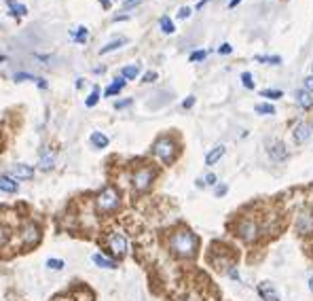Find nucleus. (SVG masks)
I'll return each mask as SVG.
<instances>
[{
    "label": "nucleus",
    "instance_id": "obj_42",
    "mask_svg": "<svg viewBox=\"0 0 313 301\" xmlns=\"http://www.w3.org/2000/svg\"><path fill=\"white\" fill-rule=\"evenodd\" d=\"M218 51H220V53H222V55H229V53L233 51V47H231V45H222V47H220V49H218Z\"/></svg>",
    "mask_w": 313,
    "mask_h": 301
},
{
    "label": "nucleus",
    "instance_id": "obj_15",
    "mask_svg": "<svg viewBox=\"0 0 313 301\" xmlns=\"http://www.w3.org/2000/svg\"><path fill=\"white\" fill-rule=\"evenodd\" d=\"M0 191L4 193H17L19 191V183L13 176H0Z\"/></svg>",
    "mask_w": 313,
    "mask_h": 301
},
{
    "label": "nucleus",
    "instance_id": "obj_16",
    "mask_svg": "<svg viewBox=\"0 0 313 301\" xmlns=\"http://www.w3.org/2000/svg\"><path fill=\"white\" fill-rule=\"evenodd\" d=\"M294 98H296L298 106H301V109H305V111H307V109H311V106H313V96L309 94L307 89H298Z\"/></svg>",
    "mask_w": 313,
    "mask_h": 301
},
{
    "label": "nucleus",
    "instance_id": "obj_6",
    "mask_svg": "<svg viewBox=\"0 0 313 301\" xmlns=\"http://www.w3.org/2000/svg\"><path fill=\"white\" fill-rule=\"evenodd\" d=\"M106 244H108V248L119 257V259H121V257H125L127 250H129V240H127V235H125L123 231H112V233H108V238H106Z\"/></svg>",
    "mask_w": 313,
    "mask_h": 301
},
{
    "label": "nucleus",
    "instance_id": "obj_22",
    "mask_svg": "<svg viewBox=\"0 0 313 301\" xmlns=\"http://www.w3.org/2000/svg\"><path fill=\"white\" fill-rule=\"evenodd\" d=\"M159 26H161V30L165 32V34H172L174 30H176V26H174V21L169 19L167 15H163L161 19H159Z\"/></svg>",
    "mask_w": 313,
    "mask_h": 301
},
{
    "label": "nucleus",
    "instance_id": "obj_11",
    "mask_svg": "<svg viewBox=\"0 0 313 301\" xmlns=\"http://www.w3.org/2000/svg\"><path fill=\"white\" fill-rule=\"evenodd\" d=\"M311 136V125L309 123H298L294 127V142L296 145H303V142H307Z\"/></svg>",
    "mask_w": 313,
    "mask_h": 301
},
{
    "label": "nucleus",
    "instance_id": "obj_36",
    "mask_svg": "<svg viewBox=\"0 0 313 301\" xmlns=\"http://www.w3.org/2000/svg\"><path fill=\"white\" fill-rule=\"evenodd\" d=\"M129 104H131V100H119V102H115V109L121 111V109H127Z\"/></svg>",
    "mask_w": 313,
    "mask_h": 301
},
{
    "label": "nucleus",
    "instance_id": "obj_24",
    "mask_svg": "<svg viewBox=\"0 0 313 301\" xmlns=\"http://www.w3.org/2000/svg\"><path fill=\"white\" fill-rule=\"evenodd\" d=\"M256 60H258L260 64H273V66H280V64H282L280 55H258Z\"/></svg>",
    "mask_w": 313,
    "mask_h": 301
},
{
    "label": "nucleus",
    "instance_id": "obj_34",
    "mask_svg": "<svg viewBox=\"0 0 313 301\" xmlns=\"http://www.w3.org/2000/svg\"><path fill=\"white\" fill-rule=\"evenodd\" d=\"M190 13H193V9H188V6H182V9L178 11V17H180V19H187V17H190Z\"/></svg>",
    "mask_w": 313,
    "mask_h": 301
},
{
    "label": "nucleus",
    "instance_id": "obj_33",
    "mask_svg": "<svg viewBox=\"0 0 313 301\" xmlns=\"http://www.w3.org/2000/svg\"><path fill=\"white\" fill-rule=\"evenodd\" d=\"M205 55H208V51H193L190 53V62H201L205 60Z\"/></svg>",
    "mask_w": 313,
    "mask_h": 301
},
{
    "label": "nucleus",
    "instance_id": "obj_37",
    "mask_svg": "<svg viewBox=\"0 0 313 301\" xmlns=\"http://www.w3.org/2000/svg\"><path fill=\"white\" fill-rule=\"evenodd\" d=\"M140 2H142V0H125L123 9H133V6H138Z\"/></svg>",
    "mask_w": 313,
    "mask_h": 301
},
{
    "label": "nucleus",
    "instance_id": "obj_1",
    "mask_svg": "<svg viewBox=\"0 0 313 301\" xmlns=\"http://www.w3.org/2000/svg\"><path fill=\"white\" fill-rule=\"evenodd\" d=\"M167 246L176 257H180V259H193L197 255L199 240L193 231H188V229H178V231L169 235Z\"/></svg>",
    "mask_w": 313,
    "mask_h": 301
},
{
    "label": "nucleus",
    "instance_id": "obj_25",
    "mask_svg": "<svg viewBox=\"0 0 313 301\" xmlns=\"http://www.w3.org/2000/svg\"><path fill=\"white\" fill-rule=\"evenodd\" d=\"M97 100H99V87H94V91L89 94V98L85 100V106H89V109H94V106L97 104Z\"/></svg>",
    "mask_w": 313,
    "mask_h": 301
},
{
    "label": "nucleus",
    "instance_id": "obj_12",
    "mask_svg": "<svg viewBox=\"0 0 313 301\" xmlns=\"http://www.w3.org/2000/svg\"><path fill=\"white\" fill-rule=\"evenodd\" d=\"M296 229H298V231H301V233H309V231H313V217H311L309 212L298 214Z\"/></svg>",
    "mask_w": 313,
    "mask_h": 301
},
{
    "label": "nucleus",
    "instance_id": "obj_32",
    "mask_svg": "<svg viewBox=\"0 0 313 301\" xmlns=\"http://www.w3.org/2000/svg\"><path fill=\"white\" fill-rule=\"evenodd\" d=\"M241 83H244L246 89H254V81H252V75H250V73H244V75H241Z\"/></svg>",
    "mask_w": 313,
    "mask_h": 301
},
{
    "label": "nucleus",
    "instance_id": "obj_39",
    "mask_svg": "<svg viewBox=\"0 0 313 301\" xmlns=\"http://www.w3.org/2000/svg\"><path fill=\"white\" fill-rule=\"evenodd\" d=\"M305 89L309 91V94H313V76H309V78H305Z\"/></svg>",
    "mask_w": 313,
    "mask_h": 301
},
{
    "label": "nucleus",
    "instance_id": "obj_5",
    "mask_svg": "<svg viewBox=\"0 0 313 301\" xmlns=\"http://www.w3.org/2000/svg\"><path fill=\"white\" fill-rule=\"evenodd\" d=\"M155 176H156V172L151 166L138 168L131 174V187H133V191H136V193L148 191V189H151V185H153V181H155Z\"/></svg>",
    "mask_w": 313,
    "mask_h": 301
},
{
    "label": "nucleus",
    "instance_id": "obj_23",
    "mask_svg": "<svg viewBox=\"0 0 313 301\" xmlns=\"http://www.w3.org/2000/svg\"><path fill=\"white\" fill-rule=\"evenodd\" d=\"M9 6H11V15H19V17H24L26 13H28V9L24 4H19V2H15V0H9Z\"/></svg>",
    "mask_w": 313,
    "mask_h": 301
},
{
    "label": "nucleus",
    "instance_id": "obj_45",
    "mask_svg": "<svg viewBox=\"0 0 313 301\" xmlns=\"http://www.w3.org/2000/svg\"><path fill=\"white\" fill-rule=\"evenodd\" d=\"M99 2H102L104 9H110V0H99Z\"/></svg>",
    "mask_w": 313,
    "mask_h": 301
},
{
    "label": "nucleus",
    "instance_id": "obj_7",
    "mask_svg": "<svg viewBox=\"0 0 313 301\" xmlns=\"http://www.w3.org/2000/svg\"><path fill=\"white\" fill-rule=\"evenodd\" d=\"M237 235L244 242H248V244H252V242L258 240V235H260V227L256 221L252 219H244V221H239V225H237Z\"/></svg>",
    "mask_w": 313,
    "mask_h": 301
},
{
    "label": "nucleus",
    "instance_id": "obj_10",
    "mask_svg": "<svg viewBox=\"0 0 313 301\" xmlns=\"http://www.w3.org/2000/svg\"><path fill=\"white\" fill-rule=\"evenodd\" d=\"M258 293L262 301H280V295H277V291L273 289L271 282H260L258 284Z\"/></svg>",
    "mask_w": 313,
    "mask_h": 301
},
{
    "label": "nucleus",
    "instance_id": "obj_8",
    "mask_svg": "<svg viewBox=\"0 0 313 301\" xmlns=\"http://www.w3.org/2000/svg\"><path fill=\"white\" fill-rule=\"evenodd\" d=\"M55 166V153L51 150V147H42L38 150V170L49 172Z\"/></svg>",
    "mask_w": 313,
    "mask_h": 301
},
{
    "label": "nucleus",
    "instance_id": "obj_3",
    "mask_svg": "<svg viewBox=\"0 0 313 301\" xmlns=\"http://www.w3.org/2000/svg\"><path fill=\"white\" fill-rule=\"evenodd\" d=\"M176 150H178V145L169 138V136H161V138H156L155 145H153L155 157H159L165 166H169V163L176 159Z\"/></svg>",
    "mask_w": 313,
    "mask_h": 301
},
{
    "label": "nucleus",
    "instance_id": "obj_26",
    "mask_svg": "<svg viewBox=\"0 0 313 301\" xmlns=\"http://www.w3.org/2000/svg\"><path fill=\"white\" fill-rule=\"evenodd\" d=\"M87 37H89L87 28H85V26H78V30H76V34H74V40H76V42H81V45H83V42L87 40Z\"/></svg>",
    "mask_w": 313,
    "mask_h": 301
},
{
    "label": "nucleus",
    "instance_id": "obj_19",
    "mask_svg": "<svg viewBox=\"0 0 313 301\" xmlns=\"http://www.w3.org/2000/svg\"><path fill=\"white\" fill-rule=\"evenodd\" d=\"M108 136H106V134H102V132H94V134H91V145H94L95 149H106V147H108Z\"/></svg>",
    "mask_w": 313,
    "mask_h": 301
},
{
    "label": "nucleus",
    "instance_id": "obj_28",
    "mask_svg": "<svg viewBox=\"0 0 313 301\" xmlns=\"http://www.w3.org/2000/svg\"><path fill=\"white\" fill-rule=\"evenodd\" d=\"M63 263L62 259H47V267L49 269H53V271H60V269H63Z\"/></svg>",
    "mask_w": 313,
    "mask_h": 301
},
{
    "label": "nucleus",
    "instance_id": "obj_35",
    "mask_svg": "<svg viewBox=\"0 0 313 301\" xmlns=\"http://www.w3.org/2000/svg\"><path fill=\"white\" fill-rule=\"evenodd\" d=\"M144 83H155L156 81V73H153V70H148V73L144 75V78H142Z\"/></svg>",
    "mask_w": 313,
    "mask_h": 301
},
{
    "label": "nucleus",
    "instance_id": "obj_40",
    "mask_svg": "<svg viewBox=\"0 0 313 301\" xmlns=\"http://www.w3.org/2000/svg\"><path fill=\"white\" fill-rule=\"evenodd\" d=\"M203 181H205V185H216L218 178H216V174H208V176L203 178Z\"/></svg>",
    "mask_w": 313,
    "mask_h": 301
},
{
    "label": "nucleus",
    "instance_id": "obj_38",
    "mask_svg": "<svg viewBox=\"0 0 313 301\" xmlns=\"http://www.w3.org/2000/svg\"><path fill=\"white\" fill-rule=\"evenodd\" d=\"M226 191H229V187H226V185H218V187H216V195H218V197H222Z\"/></svg>",
    "mask_w": 313,
    "mask_h": 301
},
{
    "label": "nucleus",
    "instance_id": "obj_30",
    "mask_svg": "<svg viewBox=\"0 0 313 301\" xmlns=\"http://www.w3.org/2000/svg\"><path fill=\"white\" fill-rule=\"evenodd\" d=\"M258 114H273L275 113V109L271 104H256V109H254Z\"/></svg>",
    "mask_w": 313,
    "mask_h": 301
},
{
    "label": "nucleus",
    "instance_id": "obj_4",
    "mask_svg": "<svg viewBox=\"0 0 313 301\" xmlns=\"http://www.w3.org/2000/svg\"><path fill=\"white\" fill-rule=\"evenodd\" d=\"M42 238V231H40V225L36 223V221H26L24 225H21L19 229V242H21V246L24 248H32V246H36L38 242Z\"/></svg>",
    "mask_w": 313,
    "mask_h": 301
},
{
    "label": "nucleus",
    "instance_id": "obj_47",
    "mask_svg": "<svg viewBox=\"0 0 313 301\" xmlns=\"http://www.w3.org/2000/svg\"><path fill=\"white\" fill-rule=\"evenodd\" d=\"M311 70H313V68H311Z\"/></svg>",
    "mask_w": 313,
    "mask_h": 301
},
{
    "label": "nucleus",
    "instance_id": "obj_21",
    "mask_svg": "<svg viewBox=\"0 0 313 301\" xmlns=\"http://www.w3.org/2000/svg\"><path fill=\"white\" fill-rule=\"evenodd\" d=\"M127 42V38H115V40H110L106 47L99 49V55H106V53H110V51H117V49H121Z\"/></svg>",
    "mask_w": 313,
    "mask_h": 301
},
{
    "label": "nucleus",
    "instance_id": "obj_18",
    "mask_svg": "<svg viewBox=\"0 0 313 301\" xmlns=\"http://www.w3.org/2000/svg\"><path fill=\"white\" fill-rule=\"evenodd\" d=\"M125 83H127V81H125L123 76H121V78H115V81H112L108 87H106L104 94H106V96H117V94H121V91H123V87H125Z\"/></svg>",
    "mask_w": 313,
    "mask_h": 301
},
{
    "label": "nucleus",
    "instance_id": "obj_27",
    "mask_svg": "<svg viewBox=\"0 0 313 301\" xmlns=\"http://www.w3.org/2000/svg\"><path fill=\"white\" fill-rule=\"evenodd\" d=\"M260 96H265L267 100H280L283 94H282L280 89H262V94H260Z\"/></svg>",
    "mask_w": 313,
    "mask_h": 301
},
{
    "label": "nucleus",
    "instance_id": "obj_17",
    "mask_svg": "<svg viewBox=\"0 0 313 301\" xmlns=\"http://www.w3.org/2000/svg\"><path fill=\"white\" fill-rule=\"evenodd\" d=\"M224 150H226V149H224L222 145H220V147H214L208 155H205V166H214V163H218V161H220V157L224 155Z\"/></svg>",
    "mask_w": 313,
    "mask_h": 301
},
{
    "label": "nucleus",
    "instance_id": "obj_41",
    "mask_svg": "<svg viewBox=\"0 0 313 301\" xmlns=\"http://www.w3.org/2000/svg\"><path fill=\"white\" fill-rule=\"evenodd\" d=\"M193 104H195V98L190 96V98H187V100H184V102H182V109H190V106H193Z\"/></svg>",
    "mask_w": 313,
    "mask_h": 301
},
{
    "label": "nucleus",
    "instance_id": "obj_44",
    "mask_svg": "<svg viewBox=\"0 0 313 301\" xmlns=\"http://www.w3.org/2000/svg\"><path fill=\"white\" fill-rule=\"evenodd\" d=\"M241 2V0H231V2H229V9H235V6H237Z\"/></svg>",
    "mask_w": 313,
    "mask_h": 301
},
{
    "label": "nucleus",
    "instance_id": "obj_20",
    "mask_svg": "<svg viewBox=\"0 0 313 301\" xmlns=\"http://www.w3.org/2000/svg\"><path fill=\"white\" fill-rule=\"evenodd\" d=\"M138 75H140V66H138V64H131V66H123V68H121V76H123L125 81L138 78Z\"/></svg>",
    "mask_w": 313,
    "mask_h": 301
},
{
    "label": "nucleus",
    "instance_id": "obj_14",
    "mask_svg": "<svg viewBox=\"0 0 313 301\" xmlns=\"http://www.w3.org/2000/svg\"><path fill=\"white\" fill-rule=\"evenodd\" d=\"M269 155H271V159H273V161H283V159H288V150H286V147H283L282 142H273V145L269 147Z\"/></svg>",
    "mask_w": 313,
    "mask_h": 301
},
{
    "label": "nucleus",
    "instance_id": "obj_31",
    "mask_svg": "<svg viewBox=\"0 0 313 301\" xmlns=\"http://www.w3.org/2000/svg\"><path fill=\"white\" fill-rule=\"evenodd\" d=\"M6 244H9V229L0 225V248H4Z\"/></svg>",
    "mask_w": 313,
    "mask_h": 301
},
{
    "label": "nucleus",
    "instance_id": "obj_9",
    "mask_svg": "<svg viewBox=\"0 0 313 301\" xmlns=\"http://www.w3.org/2000/svg\"><path fill=\"white\" fill-rule=\"evenodd\" d=\"M11 176L15 178V181H30L34 176V168L28 166V163H13L11 166Z\"/></svg>",
    "mask_w": 313,
    "mask_h": 301
},
{
    "label": "nucleus",
    "instance_id": "obj_43",
    "mask_svg": "<svg viewBox=\"0 0 313 301\" xmlns=\"http://www.w3.org/2000/svg\"><path fill=\"white\" fill-rule=\"evenodd\" d=\"M229 276L233 278V280H237V282H239V274H237V269H235V267L229 269Z\"/></svg>",
    "mask_w": 313,
    "mask_h": 301
},
{
    "label": "nucleus",
    "instance_id": "obj_13",
    "mask_svg": "<svg viewBox=\"0 0 313 301\" xmlns=\"http://www.w3.org/2000/svg\"><path fill=\"white\" fill-rule=\"evenodd\" d=\"M91 261H94L97 267H102V269H117V261L110 259V257H106V255H102V253H95L94 257H91Z\"/></svg>",
    "mask_w": 313,
    "mask_h": 301
},
{
    "label": "nucleus",
    "instance_id": "obj_2",
    "mask_svg": "<svg viewBox=\"0 0 313 301\" xmlns=\"http://www.w3.org/2000/svg\"><path fill=\"white\" fill-rule=\"evenodd\" d=\"M121 208V191L112 185H106L95 195V210L99 214H115Z\"/></svg>",
    "mask_w": 313,
    "mask_h": 301
},
{
    "label": "nucleus",
    "instance_id": "obj_29",
    "mask_svg": "<svg viewBox=\"0 0 313 301\" xmlns=\"http://www.w3.org/2000/svg\"><path fill=\"white\" fill-rule=\"evenodd\" d=\"M24 81H40V78L34 76V75H28V73H17L15 75V83H24Z\"/></svg>",
    "mask_w": 313,
    "mask_h": 301
},
{
    "label": "nucleus",
    "instance_id": "obj_46",
    "mask_svg": "<svg viewBox=\"0 0 313 301\" xmlns=\"http://www.w3.org/2000/svg\"><path fill=\"white\" fill-rule=\"evenodd\" d=\"M309 289L313 291V278H311V280H309Z\"/></svg>",
    "mask_w": 313,
    "mask_h": 301
}]
</instances>
